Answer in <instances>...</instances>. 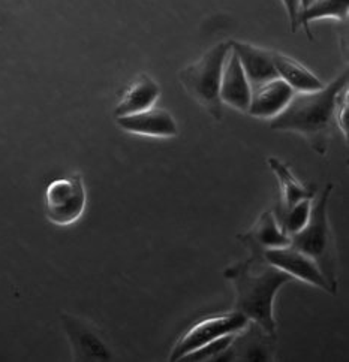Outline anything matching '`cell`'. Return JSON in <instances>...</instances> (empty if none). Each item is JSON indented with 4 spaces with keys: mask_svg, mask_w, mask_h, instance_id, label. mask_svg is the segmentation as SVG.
<instances>
[{
    "mask_svg": "<svg viewBox=\"0 0 349 362\" xmlns=\"http://www.w3.org/2000/svg\"><path fill=\"white\" fill-rule=\"evenodd\" d=\"M251 250L246 261L229 265L224 276L236 289V310L255 322L268 335L276 337L278 323L273 315L275 296L279 289L294 279L267 262L264 249L244 243Z\"/></svg>",
    "mask_w": 349,
    "mask_h": 362,
    "instance_id": "obj_1",
    "label": "cell"
},
{
    "mask_svg": "<svg viewBox=\"0 0 349 362\" xmlns=\"http://www.w3.org/2000/svg\"><path fill=\"white\" fill-rule=\"evenodd\" d=\"M348 71H343L330 84H324L315 92H295L287 108L271 119L270 127L273 131L300 134L318 154L326 156L336 102L342 90L348 87Z\"/></svg>",
    "mask_w": 349,
    "mask_h": 362,
    "instance_id": "obj_2",
    "label": "cell"
},
{
    "mask_svg": "<svg viewBox=\"0 0 349 362\" xmlns=\"http://www.w3.org/2000/svg\"><path fill=\"white\" fill-rule=\"evenodd\" d=\"M331 190L333 185H327L326 189L321 192L318 199L310 206V216L307 223L302 230L290 237V245L309 256L316 264L322 276L328 281L333 293L336 295L339 286V259L327 216Z\"/></svg>",
    "mask_w": 349,
    "mask_h": 362,
    "instance_id": "obj_3",
    "label": "cell"
},
{
    "mask_svg": "<svg viewBox=\"0 0 349 362\" xmlns=\"http://www.w3.org/2000/svg\"><path fill=\"white\" fill-rule=\"evenodd\" d=\"M229 51L228 42L217 44L204 53L201 59L188 64L178 72V80L189 96L217 122H221L224 117L219 92H221L224 64Z\"/></svg>",
    "mask_w": 349,
    "mask_h": 362,
    "instance_id": "obj_4",
    "label": "cell"
},
{
    "mask_svg": "<svg viewBox=\"0 0 349 362\" xmlns=\"http://www.w3.org/2000/svg\"><path fill=\"white\" fill-rule=\"evenodd\" d=\"M87 204L83 175L75 173L51 181L45 190V216L57 226H69L80 221Z\"/></svg>",
    "mask_w": 349,
    "mask_h": 362,
    "instance_id": "obj_5",
    "label": "cell"
},
{
    "mask_svg": "<svg viewBox=\"0 0 349 362\" xmlns=\"http://www.w3.org/2000/svg\"><path fill=\"white\" fill-rule=\"evenodd\" d=\"M249 322L251 320L239 313L237 310L231 313L201 319L177 340L170 354V361L183 359L186 355L198 351L200 347L225 337V335H236L246 328Z\"/></svg>",
    "mask_w": 349,
    "mask_h": 362,
    "instance_id": "obj_6",
    "label": "cell"
},
{
    "mask_svg": "<svg viewBox=\"0 0 349 362\" xmlns=\"http://www.w3.org/2000/svg\"><path fill=\"white\" fill-rule=\"evenodd\" d=\"M62 325L75 361H110L113 354L96 329L86 320L63 313Z\"/></svg>",
    "mask_w": 349,
    "mask_h": 362,
    "instance_id": "obj_7",
    "label": "cell"
},
{
    "mask_svg": "<svg viewBox=\"0 0 349 362\" xmlns=\"http://www.w3.org/2000/svg\"><path fill=\"white\" fill-rule=\"evenodd\" d=\"M264 257L268 264L282 269L283 273L290 274L292 279L302 280L304 283L312 284L315 288L333 293L328 281L322 276L316 264L300 250L294 249L292 245L278 249H267L264 250Z\"/></svg>",
    "mask_w": 349,
    "mask_h": 362,
    "instance_id": "obj_8",
    "label": "cell"
},
{
    "mask_svg": "<svg viewBox=\"0 0 349 362\" xmlns=\"http://www.w3.org/2000/svg\"><path fill=\"white\" fill-rule=\"evenodd\" d=\"M114 119L118 126L129 134L153 138H174L178 135V126L174 117L162 108L153 107L146 111Z\"/></svg>",
    "mask_w": 349,
    "mask_h": 362,
    "instance_id": "obj_9",
    "label": "cell"
},
{
    "mask_svg": "<svg viewBox=\"0 0 349 362\" xmlns=\"http://www.w3.org/2000/svg\"><path fill=\"white\" fill-rule=\"evenodd\" d=\"M228 44L232 53L239 57L252 90L279 78L271 51L240 41H229Z\"/></svg>",
    "mask_w": 349,
    "mask_h": 362,
    "instance_id": "obj_10",
    "label": "cell"
},
{
    "mask_svg": "<svg viewBox=\"0 0 349 362\" xmlns=\"http://www.w3.org/2000/svg\"><path fill=\"white\" fill-rule=\"evenodd\" d=\"M221 100L228 107L248 112L252 98V87L246 78L239 57L229 51L221 78Z\"/></svg>",
    "mask_w": 349,
    "mask_h": 362,
    "instance_id": "obj_11",
    "label": "cell"
},
{
    "mask_svg": "<svg viewBox=\"0 0 349 362\" xmlns=\"http://www.w3.org/2000/svg\"><path fill=\"white\" fill-rule=\"evenodd\" d=\"M294 93V90L280 78L268 81L252 90L248 114L258 119H275L278 114L287 108Z\"/></svg>",
    "mask_w": 349,
    "mask_h": 362,
    "instance_id": "obj_12",
    "label": "cell"
},
{
    "mask_svg": "<svg viewBox=\"0 0 349 362\" xmlns=\"http://www.w3.org/2000/svg\"><path fill=\"white\" fill-rule=\"evenodd\" d=\"M276 337L268 335L255 322L239 332L232 341V351L236 359L241 361H270L273 358Z\"/></svg>",
    "mask_w": 349,
    "mask_h": 362,
    "instance_id": "obj_13",
    "label": "cell"
},
{
    "mask_svg": "<svg viewBox=\"0 0 349 362\" xmlns=\"http://www.w3.org/2000/svg\"><path fill=\"white\" fill-rule=\"evenodd\" d=\"M161 96V87L147 74H139L135 81L127 87L122 100L114 110V117L137 114L156 105Z\"/></svg>",
    "mask_w": 349,
    "mask_h": 362,
    "instance_id": "obj_14",
    "label": "cell"
},
{
    "mask_svg": "<svg viewBox=\"0 0 349 362\" xmlns=\"http://www.w3.org/2000/svg\"><path fill=\"white\" fill-rule=\"evenodd\" d=\"M271 57H273L278 76L282 81H285L294 92H315V90L324 87V83L316 75L292 57L278 53V51H271Z\"/></svg>",
    "mask_w": 349,
    "mask_h": 362,
    "instance_id": "obj_15",
    "label": "cell"
},
{
    "mask_svg": "<svg viewBox=\"0 0 349 362\" xmlns=\"http://www.w3.org/2000/svg\"><path fill=\"white\" fill-rule=\"evenodd\" d=\"M241 238L243 243L255 244L264 250L287 247L291 244V238L280 229L273 211H264L253 228Z\"/></svg>",
    "mask_w": 349,
    "mask_h": 362,
    "instance_id": "obj_16",
    "label": "cell"
},
{
    "mask_svg": "<svg viewBox=\"0 0 349 362\" xmlns=\"http://www.w3.org/2000/svg\"><path fill=\"white\" fill-rule=\"evenodd\" d=\"M267 163L270 166V170L273 171V174L276 175L279 185H280L282 205L278 206L279 210H288L297 202L315 198V189H309V187L303 186L300 181L292 175L290 168L285 163H282L276 158H270L267 160Z\"/></svg>",
    "mask_w": 349,
    "mask_h": 362,
    "instance_id": "obj_17",
    "label": "cell"
},
{
    "mask_svg": "<svg viewBox=\"0 0 349 362\" xmlns=\"http://www.w3.org/2000/svg\"><path fill=\"white\" fill-rule=\"evenodd\" d=\"M349 11V0H312L306 8L299 12V25L303 29L309 40H312V32L309 24L315 20L334 18L338 21H345Z\"/></svg>",
    "mask_w": 349,
    "mask_h": 362,
    "instance_id": "obj_18",
    "label": "cell"
},
{
    "mask_svg": "<svg viewBox=\"0 0 349 362\" xmlns=\"http://www.w3.org/2000/svg\"><path fill=\"white\" fill-rule=\"evenodd\" d=\"M310 206H312V199H304V201L297 202L288 210L276 209V213H275L276 221L280 229L285 232L288 237L297 234V232L304 228L310 216Z\"/></svg>",
    "mask_w": 349,
    "mask_h": 362,
    "instance_id": "obj_19",
    "label": "cell"
},
{
    "mask_svg": "<svg viewBox=\"0 0 349 362\" xmlns=\"http://www.w3.org/2000/svg\"><path fill=\"white\" fill-rule=\"evenodd\" d=\"M236 335H225V337L217 339V340H214V341H212L209 344L200 347L198 351L186 355L183 359H186V361H214V358L219 354L224 352L227 347H229L232 344Z\"/></svg>",
    "mask_w": 349,
    "mask_h": 362,
    "instance_id": "obj_20",
    "label": "cell"
},
{
    "mask_svg": "<svg viewBox=\"0 0 349 362\" xmlns=\"http://www.w3.org/2000/svg\"><path fill=\"white\" fill-rule=\"evenodd\" d=\"M334 120L338 122L341 132L348 139V87H345L342 90L339 98H338V102H336Z\"/></svg>",
    "mask_w": 349,
    "mask_h": 362,
    "instance_id": "obj_21",
    "label": "cell"
},
{
    "mask_svg": "<svg viewBox=\"0 0 349 362\" xmlns=\"http://www.w3.org/2000/svg\"><path fill=\"white\" fill-rule=\"evenodd\" d=\"M283 8L287 11L288 21L291 25V32L295 33L299 28V12H300V0H282Z\"/></svg>",
    "mask_w": 349,
    "mask_h": 362,
    "instance_id": "obj_22",
    "label": "cell"
},
{
    "mask_svg": "<svg viewBox=\"0 0 349 362\" xmlns=\"http://www.w3.org/2000/svg\"><path fill=\"white\" fill-rule=\"evenodd\" d=\"M310 2H312V0H300V9H303V8H306Z\"/></svg>",
    "mask_w": 349,
    "mask_h": 362,
    "instance_id": "obj_23",
    "label": "cell"
}]
</instances>
